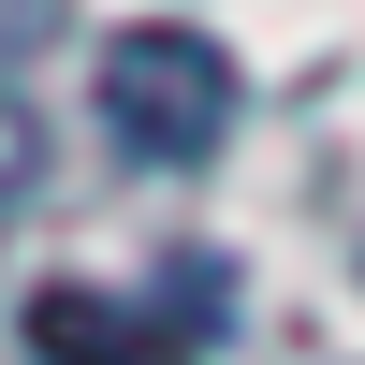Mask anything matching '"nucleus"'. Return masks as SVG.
Segmentation results:
<instances>
[{"label": "nucleus", "instance_id": "nucleus-1", "mask_svg": "<svg viewBox=\"0 0 365 365\" xmlns=\"http://www.w3.org/2000/svg\"><path fill=\"white\" fill-rule=\"evenodd\" d=\"M88 117H103V146H117V161L175 175V161H220V146H234L249 73H234V44H220V29L146 15V29H103V58H88Z\"/></svg>", "mask_w": 365, "mask_h": 365}, {"label": "nucleus", "instance_id": "nucleus-2", "mask_svg": "<svg viewBox=\"0 0 365 365\" xmlns=\"http://www.w3.org/2000/svg\"><path fill=\"white\" fill-rule=\"evenodd\" d=\"M234 322L220 263H161V278H44L29 292V365H205Z\"/></svg>", "mask_w": 365, "mask_h": 365}]
</instances>
